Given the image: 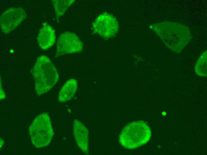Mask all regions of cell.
<instances>
[{
    "label": "cell",
    "mask_w": 207,
    "mask_h": 155,
    "mask_svg": "<svg viewBox=\"0 0 207 155\" xmlns=\"http://www.w3.org/2000/svg\"><path fill=\"white\" fill-rule=\"evenodd\" d=\"M152 29L169 49L180 52L191 38L189 28L179 23L164 21L150 25Z\"/></svg>",
    "instance_id": "6da1fadb"
},
{
    "label": "cell",
    "mask_w": 207,
    "mask_h": 155,
    "mask_svg": "<svg viewBox=\"0 0 207 155\" xmlns=\"http://www.w3.org/2000/svg\"><path fill=\"white\" fill-rule=\"evenodd\" d=\"M35 81V90L40 95L50 90L59 80L57 69L50 59L42 55L37 59L30 71Z\"/></svg>",
    "instance_id": "7a4b0ae2"
},
{
    "label": "cell",
    "mask_w": 207,
    "mask_h": 155,
    "mask_svg": "<svg viewBox=\"0 0 207 155\" xmlns=\"http://www.w3.org/2000/svg\"><path fill=\"white\" fill-rule=\"evenodd\" d=\"M149 126L143 121H135L127 125L119 136L122 146L129 149L141 146L148 142L151 136Z\"/></svg>",
    "instance_id": "3957f363"
},
{
    "label": "cell",
    "mask_w": 207,
    "mask_h": 155,
    "mask_svg": "<svg viewBox=\"0 0 207 155\" xmlns=\"http://www.w3.org/2000/svg\"><path fill=\"white\" fill-rule=\"evenodd\" d=\"M31 142L36 148L48 146L54 135L50 117L45 113L37 116L29 128Z\"/></svg>",
    "instance_id": "277c9868"
},
{
    "label": "cell",
    "mask_w": 207,
    "mask_h": 155,
    "mask_svg": "<svg viewBox=\"0 0 207 155\" xmlns=\"http://www.w3.org/2000/svg\"><path fill=\"white\" fill-rule=\"evenodd\" d=\"M93 34H97L107 40L114 37L119 29L118 23L112 15L104 12L96 18L92 24Z\"/></svg>",
    "instance_id": "5b68a950"
},
{
    "label": "cell",
    "mask_w": 207,
    "mask_h": 155,
    "mask_svg": "<svg viewBox=\"0 0 207 155\" xmlns=\"http://www.w3.org/2000/svg\"><path fill=\"white\" fill-rule=\"evenodd\" d=\"M83 47V43L76 34L65 32L58 38L55 58L66 54L81 52Z\"/></svg>",
    "instance_id": "8992f818"
},
{
    "label": "cell",
    "mask_w": 207,
    "mask_h": 155,
    "mask_svg": "<svg viewBox=\"0 0 207 155\" xmlns=\"http://www.w3.org/2000/svg\"><path fill=\"white\" fill-rule=\"evenodd\" d=\"M26 17L24 10L21 7L9 8L0 17L2 31L7 34L16 28Z\"/></svg>",
    "instance_id": "52a82bcc"
},
{
    "label": "cell",
    "mask_w": 207,
    "mask_h": 155,
    "mask_svg": "<svg viewBox=\"0 0 207 155\" xmlns=\"http://www.w3.org/2000/svg\"><path fill=\"white\" fill-rule=\"evenodd\" d=\"M73 134L79 148L85 154L88 155V130L82 123L76 119L73 121Z\"/></svg>",
    "instance_id": "ba28073f"
},
{
    "label": "cell",
    "mask_w": 207,
    "mask_h": 155,
    "mask_svg": "<svg viewBox=\"0 0 207 155\" xmlns=\"http://www.w3.org/2000/svg\"><path fill=\"white\" fill-rule=\"evenodd\" d=\"M42 25L37 37V42L42 49L46 50L54 44L56 35L54 29L47 23H43Z\"/></svg>",
    "instance_id": "9c48e42d"
},
{
    "label": "cell",
    "mask_w": 207,
    "mask_h": 155,
    "mask_svg": "<svg viewBox=\"0 0 207 155\" xmlns=\"http://www.w3.org/2000/svg\"><path fill=\"white\" fill-rule=\"evenodd\" d=\"M77 80L71 78L64 84L59 94L58 101L60 103L67 102L72 99L74 97L77 90Z\"/></svg>",
    "instance_id": "30bf717a"
},
{
    "label": "cell",
    "mask_w": 207,
    "mask_h": 155,
    "mask_svg": "<svg viewBox=\"0 0 207 155\" xmlns=\"http://www.w3.org/2000/svg\"><path fill=\"white\" fill-rule=\"evenodd\" d=\"M55 12L56 20L59 22V18L63 16L68 7L73 3L74 0H52Z\"/></svg>",
    "instance_id": "8fae6325"
},
{
    "label": "cell",
    "mask_w": 207,
    "mask_h": 155,
    "mask_svg": "<svg viewBox=\"0 0 207 155\" xmlns=\"http://www.w3.org/2000/svg\"><path fill=\"white\" fill-rule=\"evenodd\" d=\"M207 50L203 52L199 57L195 66L196 74L201 77H207Z\"/></svg>",
    "instance_id": "7c38bea8"
},
{
    "label": "cell",
    "mask_w": 207,
    "mask_h": 155,
    "mask_svg": "<svg viewBox=\"0 0 207 155\" xmlns=\"http://www.w3.org/2000/svg\"><path fill=\"white\" fill-rule=\"evenodd\" d=\"M162 114L164 115H165L166 114V113L165 112H163L162 113Z\"/></svg>",
    "instance_id": "4fadbf2b"
}]
</instances>
